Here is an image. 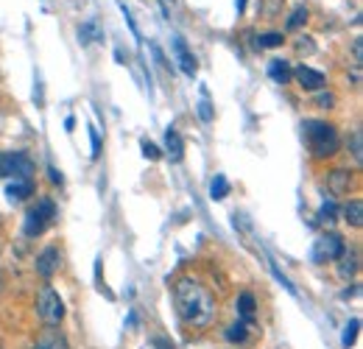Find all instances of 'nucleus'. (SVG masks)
<instances>
[{
  "instance_id": "nucleus-1",
  "label": "nucleus",
  "mask_w": 363,
  "mask_h": 349,
  "mask_svg": "<svg viewBox=\"0 0 363 349\" xmlns=\"http://www.w3.org/2000/svg\"><path fill=\"white\" fill-rule=\"evenodd\" d=\"M173 305H176L182 324L193 327V330H207L216 321V313H218L216 296L196 277H182L173 285Z\"/></svg>"
},
{
  "instance_id": "nucleus-2",
  "label": "nucleus",
  "mask_w": 363,
  "mask_h": 349,
  "mask_svg": "<svg viewBox=\"0 0 363 349\" xmlns=\"http://www.w3.org/2000/svg\"><path fill=\"white\" fill-rule=\"evenodd\" d=\"M305 140H307V148L316 159H327L338 151L341 140H338V131L332 123L327 120H305Z\"/></svg>"
},
{
  "instance_id": "nucleus-3",
  "label": "nucleus",
  "mask_w": 363,
  "mask_h": 349,
  "mask_svg": "<svg viewBox=\"0 0 363 349\" xmlns=\"http://www.w3.org/2000/svg\"><path fill=\"white\" fill-rule=\"evenodd\" d=\"M54 218H56V204H54L51 199H40L37 207H31V210L26 213V224H23L26 238H37V235H42V232L54 224Z\"/></svg>"
},
{
  "instance_id": "nucleus-4",
  "label": "nucleus",
  "mask_w": 363,
  "mask_h": 349,
  "mask_svg": "<svg viewBox=\"0 0 363 349\" xmlns=\"http://www.w3.org/2000/svg\"><path fill=\"white\" fill-rule=\"evenodd\" d=\"M37 313H40V318L48 324V327H59L62 321H65V302H62V296L51 288V285H45L40 293H37Z\"/></svg>"
},
{
  "instance_id": "nucleus-5",
  "label": "nucleus",
  "mask_w": 363,
  "mask_h": 349,
  "mask_svg": "<svg viewBox=\"0 0 363 349\" xmlns=\"http://www.w3.org/2000/svg\"><path fill=\"white\" fill-rule=\"evenodd\" d=\"M344 252H346L344 238L335 235V232H324V235L316 238V243H313V249H310V260L318 263V266H321V263H335Z\"/></svg>"
},
{
  "instance_id": "nucleus-6",
  "label": "nucleus",
  "mask_w": 363,
  "mask_h": 349,
  "mask_svg": "<svg viewBox=\"0 0 363 349\" xmlns=\"http://www.w3.org/2000/svg\"><path fill=\"white\" fill-rule=\"evenodd\" d=\"M34 162L29 154L15 151V154H0V177H15V179H31Z\"/></svg>"
},
{
  "instance_id": "nucleus-7",
  "label": "nucleus",
  "mask_w": 363,
  "mask_h": 349,
  "mask_svg": "<svg viewBox=\"0 0 363 349\" xmlns=\"http://www.w3.org/2000/svg\"><path fill=\"white\" fill-rule=\"evenodd\" d=\"M59 263H62L59 249H56V246H45V249L37 254L34 268H37V274H40L42 279H54V274L59 271Z\"/></svg>"
},
{
  "instance_id": "nucleus-8",
  "label": "nucleus",
  "mask_w": 363,
  "mask_h": 349,
  "mask_svg": "<svg viewBox=\"0 0 363 349\" xmlns=\"http://www.w3.org/2000/svg\"><path fill=\"white\" fill-rule=\"evenodd\" d=\"M173 54H176V62H179L182 73L193 79L196 76V56L188 51V45H185V40H182V37H173Z\"/></svg>"
},
{
  "instance_id": "nucleus-9",
  "label": "nucleus",
  "mask_w": 363,
  "mask_h": 349,
  "mask_svg": "<svg viewBox=\"0 0 363 349\" xmlns=\"http://www.w3.org/2000/svg\"><path fill=\"white\" fill-rule=\"evenodd\" d=\"M293 76H296V81L302 84V90H321L324 81H327L321 70H313V67H307V65H299V67L293 70Z\"/></svg>"
},
{
  "instance_id": "nucleus-10",
  "label": "nucleus",
  "mask_w": 363,
  "mask_h": 349,
  "mask_svg": "<svg viewBox=\"0 0 363 349\" xmlns=\"http://www.w3.org/2000/svg\"><path fill=\"white\" fill-rule=\"evenodd\" d=\"M31 349H70V346H67L65 335H62L56 327H51V330H45V332L37 338V343H34Z\"/></svg>"
},
{
  "instance_id": "nucleus-11",
  "label": "nucleus",
  "mask_w": 363,
  "mask_h": 349,
  "mask_svg": "<svg viewBox=\"0 0 363 349\" xmlns=\"http://www.w3.org/2000/svg\"><path fill=\"white\" fill-rule=\"evenodd\" d=\"M165 154L170 156V162H179L182 156H185V140L179 137L176 129H168V131H165Z\"/></svg>"
},
{
  "instance_id": "nucleus-12",
  "label": "nucleus",
  "mask_w": 363,
  "mask_h": 349,
  "mask_svg": "<svg viewBox=\"0 0 363 349\" xmlns=\"http://www.w3.org/2000/svg\"><path fill=\"white\" fill-rule=\"evenodd\" d=\"M31 193H34V182L31 179H15V182L6 185L9 202H26V199H31Z\"/></svg>"
},
{
  "instance_id": "nucleus-13",
  "label": "nucleus",
  "mask_w": 363,
  "mask_h": 349,
  "mask_svg": "<svg viewBox=\"0 0 363 349\" xmlns=\"http://www.w3.org/2000/svg\"><path fill=\"white\" fill-rule=\"evenodd\" d=\"M257 302H255V293H249V291H243L241 296H238V302H235V310H238V316H241V321H246V324H252L255 321V307Z\"/></svg>"
},
{
  "instance_id": "nucleus-14",
  "label": "nucleus",
  "mask_w": 363,
  "mask_h": 349,
  "mask_svg": "<svg viewBox=\"0 0 363 349\" xmlns=\"http://www.w3.org/2000/svg\"><path fill=\"white\" fill-rule=\"evenodd\" d=\"M268 76H271V81H277V84H288V81H291V65H288L285 59H271Z\"/></svg>"
},
{
  "instance_id": "nucleus-15",
  "label": "nucleus",
  "mask_w": 363,
  "mask_h": 349,
  "mask_svg": "<svg viewBox=\"0 0 363 349\" xmlns=\"http://www.w3.org/2000/svg\"><path fill=\"white\" fill-rule=\"evenodd\" d=\"M344 221H346L349 227L360 229V224H363V202H360V199H352V202L344 207Z\"/></svg>"
},
{
  "instance_id": "nucleus-16",
  "label": "nucleus",
  "mask_w": 363,
  "mask_h": 349,
  "mask_svg": "<svg viewBox=\"0 0 363 349\" xmlns=\"http://www.w3.org/2000/svg\"><path fill=\"white\" fill-rule=\"evenodd\" d=\"M224 338H227L229 343H243V341L249 338V324L238 318L235 324H229V327H227V332H224Z\"/></svg>"
},
{
  "instance_id": "nucleus-17",
  "label": "nucleus",
  "mask_w": 363,
  "mask_h": 349,
  "mask_svg": "<svg viewBox=\"0 0 363 349\" xmlns=\"http://www.w3.org/2000/svg\"><path fill=\"white\" fill-rule=\"evenodd\" d=\"M338 260H341V266H338V277H341V279L355 277V271H357V254H355V252H352V254L344 252Z\"/></svg>"
},
{
  "instance_id": "nucleus-18",
  "label": "nucleus",
  "mask_w": 363,
  "mask_h": 349,
  "mask_svg": "<svg viewBox=\"0 0 363 349\" xmlns=\"http://www.w3.org/2000/svg\"><path fill=\"white\" fill-rule=\"evenodd\" d=\"M227 193H229V182H227L224 173H218V177L210 182V199L221 202V199H227Z\"/></svg>"
},
{
  "instance_id": "nucleus-19",
  "label": "nucleus",
  "mask_w": 363,
  "mask_h": 349,
  "mask_svg": "<svg viewBox=\"0 0 363 349\" xmlns=\"http://www.w3.org/2000/svg\"><path fill=\"white\" fill-rule=\"evenodd\" d=\"M357 332H360V318H352V321H346V327H344V335H341V343H344V349H349V346L357 341Z\"/></svg>"
},
{
  "instance_id": "nucleus-20",
  "label": "nucleus",
  "mask_w": 363,
  "mask_h": 349,
  "mask_svg": "<svg viewBox=\"0 0 363 349\" xmlns=\"http://www.w3.org/2000/svg\"><path fill=\"white\" fill-rule=\"evenodd\" d=\"M305 23H307V9H305V6H296V9L291 12V17H288L285 29H288V31H296V29H302Z\"/></svg>"
},
{
  "instance_id": "nucleus-21",
  "label": "nucleus",
  "mask_w": 363,
  "mask_h": 349,
  "mask_svg": "<svg viewBox=\"0 0 363 349\" xmlns=\"http://www.w3.org/2000/svg\"><path fill=\"white\" fill-rule=\"evenodd\" d=\"M101 34H98V26L95 23H84V26H79V42L81 45H90L92 40H98Z\"/></svg>"
},
{
  "instance_id": "nucleus-22",
  "label": "nucleus",
  "mask_w": 363,
  "mask_h": 349,
  "mask_svg": "<svg viewBox=\"0 0 363 349\" xmlns=\"http://www.w3.org/2000/svg\"><path fill=\"white\" fill-rule=\"evenodd\" d=\"M338 204H335V199H327L321 207H318V221H324V224H330V221H335L338 216Z\"/></svg>"
},
{
  "instance_id": "nucleus-23",
  "label": "nucleus",
  "mask_w": 363,
  "mask_h": 349,
  "mask_svg": "<svg viewBox=\"0 0 363 349\" xmlns=\"http://www.w3.org/2000/svg\"><path fill=\"white\" fill-rule=\"evenodd\" d=\"M282 42H285V37H282L280 31H268V34L257 37V45H260V48H277V45H282Z\"/></svg>"
},
{
  "instance_id": "nucleus-24",
  "label": "nucleus",
  "mask_w": 363,
  "mask_h": 349,
  "mask_svg": "<svg viewBox=\"0 0 363 349\" xmlns=\"http://www.w3.org/2000/svg\"><path fill=\"white\" fill-rule=\"evenodd\" d=\"M199 117H202L204 123H210V120L216 117V112H213V104H210V98H207V90H202V101H199Z\"/></svg>"
},
{
  "instance_id": "nucleus-25",
  "label": "nucleus",
  "mask_w": 363,
  "mask_h": 349,
  "mask_svg": "<svg viewBox=\"0 0 363 349\" xmlns=\"http://www.w3.org/2000/svg\"><path fill=\"white\" fill-rule=\"evenodd\" d=\"M140 148H143V156H145V159H159V156H162V151H159L151 140H140Z\"/></svg>"
},
{
  "instance_id": "nucleus-26",
  "label": "nucleus",
  "mask_w": 363,
  "mask_h": 349,
  "mask_svg": "<svg viewBox=\"0 0 363 349\" xmlns=\"http://www.w3.org/2000/svg\"><path fill=\"white\" fill-rule=\"evenodd\" d=\"M360 145H363V140H360V129H355V134H352V154H355V162H360V156H363Z\"/></svg>"
},
{
  "instance_id": "nucleus-27",
  "label": "nucleus",
  "mask_w": 363,
  "mask_h": 349,
  "mask_svg": "<svg viewBox=\"0 0 363 349\" xmlns=\"http://www.w3.org/2000/svg\"><path fill=\"white\" fill-rule=\"evenodd\" d=\"M316 106H321V109H330V106H335V95H332V92H321V95L316 98Z\"/></svg>"
},
{
  "instance_id": "nucleus-28",
  "label": "nucleus",
  "mask_w": 363,
  "mask_h": 349,
  "mask_svg": "<svg viewBox=\"0 0 363 349\" xmlns=\"http://www.w3.org/2000/svg\"><path fill=\"white\" fill-rule=\"evenodd\" d=\"M90 143H92V159H98L101 156V140H98L95 126H90Z\"/></svg>"
},
{
  "instance_id": "nucleus-29",
  "label": "nucleus",
  "mask_w": 363,
  "mask_h": 349,
  "mask_svg": "<svg viewBox=\"0 0 363 349\" xmlns=\"http://www.w3.org/2000/svg\"><path fill=\"white\" fill-rule=\"evenodd\" d=\"M352 54H355V62L360 65V62H363V40H360V37H355V42H352Z\"/></svg>"
},
{
  "instance_id": "nucleus-30",
  "label": "nucleus",
  "mask_w": 363,
  "mask_h": 349,
  "mask_svg": "<svg viewBox=\"0 0 363 349\" xmlns=\"http://www.w3.org/2000/svg\"><path fill=\"white\" fill-rule=\"evenodd\" d=\"M48 177H51V182H54V185H62V182H65V177H62V173H59L54 165H48Z\"/></svg>"
},
{
  "instance_id": "nucleus-31",
  "label": "nucleus",
  "mask_w": 363,
  "mask_h": 349,
  "mask_svg": "<svg viewBox=\"0 0 363 349\" xmlns=\"http://www.w3.org/2000/svg\"><path fill=\"white\" fill-rule=\"evenodd\" d=\"M151 343H154L156 349H173V343H170V341H165V338H154Z\"/></svg>"
},
{
  "instance_id": "nucleus-32",
  "label": "nucleus",
  "mask_w": 363,
  "mask_h": 349,
  "mask_svg": "<svg viewBox=\"0 0 363 349\" xmlns=\"http://www.w3.org/2000/svg\"><path fill=\"white\" fill-rule=\"evenodd\" d=\"M73 126H76V117H67V120H65V129L73 131Z\"/></svg>"
},
{
  "instance_id": "nucleus-33",
  "label": "nucleus",
  "mask_w": 363,
  "mask_h": 349,
  "mask_svg": "<svg viewBox=\"0 0 363 349\" xmlns=\"http://www.w3.org/2000/svg\"><path fill=\"white\" fill-rule=\"evenodd\" d=\"M246 9V0H238V12H243Z\"/></svg>"
},
{
  "instance_id": "nucleus-34",
  "label": "nucleus",
  "mask_w": 363,
  "mask_h": 349,
  "mask_svg": "<svg viewBox=\"0 0 363 349\" xmlns=\"http://www.w3.org/2000/svg\"><path fill=\"white\" fill-rule=\"evenodd\" d=\"M0 288H3V282H0Z\"/></svg>"
}]
</instances>
